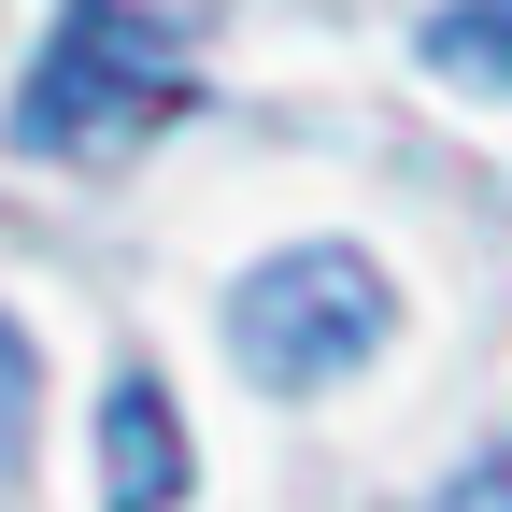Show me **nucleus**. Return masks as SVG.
<instances>
[{
    "mask_svg": "<svg viewBox=\"0 0 512 512\" xmlns=\"http://www.w3.org/2000/svg\"><path fill=\"white\" fill-rule=\"evenodd\" d=\"M441 512H512V456H470L456 484H441Z\"/></svg>",
    "mask_w": 512,
    "mask_h": 512,
    "instance_id": "423d86ee",
    "label": "nucleus"
},
{
    "mask_svg": "<svg viewBox=\"0 0 512 512\" xmlns=\"http://www.w3.org/2000/svg\"><path fill=\"white\" fill-rule=\"evenodd\" d=\"M370 342H384V271H370L356 242H285V256H256L242 299H228V356L271 384V399L342 384Z\"/></svg>",
    "mask_w": 512,
    "mask_h": 512,
    "instance_id": "f03ea898",
    "label": "nucleus"
},
{
    "mask_svg": "<svg viewBox=\"0 0 512 512\" xmlns=\"http://www.w3.org/2000/svg\"><path fill=\"white\" fill-rule=\"evenodd\" d=\"M185 498V413L157 370H114L100 399V512H171Z\"/></svg>",
    "mask_w": 512,
    "mask_h": 512,
    "instance_id": "7ed1b4c3",
    "label": "nucleus"
},
{
    "mask_svg": "<svg viewBox=\"0 0 512 512\" xmlns=\"http://www.w3.org/2000/svg\"><path fill=\"white\" fill-rule=\"evenodd\" d=\"M29 384H43V370H29V328L0 313V470L29 456Z\"/></svg>",
    "mask_w": 512,
    "mask_h": 512,
    "instance_id": "39448f33",
    "label": "nucleus"
},
{
    "mask_svg": "<svg viewBox=\"0 0 512 512\" xmlns=\"http://www.w3.org/2000/svg\"><path fill=\"white\" fill-rule=\"evenodd\" d=\"M427 72L441 86H512V0H441L427 15Z\"/></svg>",
    "mask_w": 512,
    "mask_h": 512,
    "instance_id": "20e7f679",
    "label": "nucleus"
},
{
    "mask_svg": "<svg viewBox=\"0 0 512 512\" xmlns=\"http://www.w3.org/2000/svg\"><path fill=\"white\" fill-rule=\"evenodd\" d=\"M185 43L143 15V0H57V29L15 86V143L29 157H128L143 128L185 114Z\"/></svg>",
    "mask_w": 512,
    "mask_h": 512,
    "instance_id": "f257e3e1",
    "label": "nucleus"
}]
</instances>
